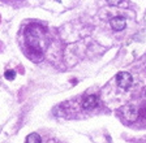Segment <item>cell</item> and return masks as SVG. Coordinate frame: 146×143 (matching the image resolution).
Returning a JSON list of instances; mask_svg holds the SVG:
<instances>
[{"label":"cell","mask_w":146,"mask_h":143,"mask_svg":"<svg viewBox=\"0 0 146 143\" xmlns=\"http://www.w3.org/2000/svg\"><path fill=\"white\" fill-rule=\"evenodd\" d=\"M25 37H26V42L29 48L33 49V55L40 53V51H42V47H40L42 31H40V28H36V26L29 28L26 30V33H25Z\"/></svg>","instance_id":"obj_1"},{"label":"cell","mask_w":146,"mask_h":143,"mask_svg":"<svg viewBox=\"0 0 146 143\" xmlns=\"http://www.w3.org/2000/svg\"><path fill=\"white\" fill-rule=\"evenodd\" d=\"M132 82H133V78H132V76L128 72H120L116 76V83L121 88H124V90H127L132 85Z\"/></svg>","instance_id":"obj_2"},{"label":"cell","mask_w":146,"mask_h":143,"mask_svg":"<svg viewBox=\"0 0 146 143\" xmlns=\"http://www.w3.org/2000/svg\"><path fill=\"white\" fill-rule=\"evenodd\" d=\"M98 105V98L95 95H88L82 101V108L84 109H94Z\"/></svg>","instance_id":"obj_3"},{"label":"cell","mask_w":146,"mask_h":143,"mask_svg":"<svg viewBox=\"0 0 146 143\" xmlns=\"http://www.w3.org/2000/svg\"><path fill=\"white\" fill-rule=\"evenodd\" d=\"M125 25H127V21H125V18L121 17V16H116V17H113V18L111 20V26H112V29H115L116 31L124 30Z\"/></svg>","instance_id":"obj_4"},{"label":"cell","mask_w":146,"mask_h":143,"mask_svg":"<svg viewBox=\"0 0 146 143\" xmlns=\"http://www.w3.org/2000/svg\"><path fill=\"white\" fill-rule=\"evenodd\" d=\"M26 143H42V138H40L39 134L31 133V134H29V135H27Z\"/></svg>","instance_id":"obj_5"},{"label":"cell","mask_w":146,"mask_h":143,"mask_svg":"<svg viewBox=\"0 0 146 143\" xmlns=\"http://www.w3.org/2000/svg\"><path fill=\"white\" fill-rule=\"evenodd\" d=\"M4 76H5V78H7V79H13V78H15L16 74H15V72H13V70H7Z\"/></svg>","instance_id":"obj_6"},{"label":"cell","mask_w":146,"mask_h":143,"mask_svg":"<svg viewBox=\"0 0 146 143\" xmlns=\"http://www.w3.org/2000/svg\"><path fill=\"white\" fill-rule=\"evenodd\" d=\"M123 0H107V3L110 4V5H112V7H116V5H119V4L121 3Z\"/></svg>","instance_id":"obj_7"}]
</instances>
